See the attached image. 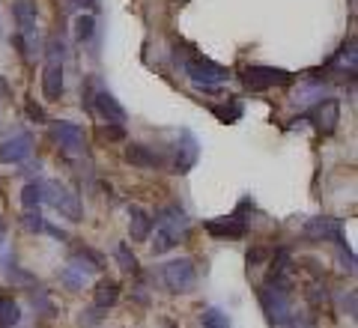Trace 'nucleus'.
Masks as SVG:
<instances>
[{
    "instance_id": "2eb2a0df",
    "label": "nucleus",
    "mask_w": 358,
    "mask_h": 328,
    "mask_svg": "<svg viewBox=\"0 0 358 328\" xmlns=\"http://www.w3.org/2000/svg\"><path fill=\"white\" fill-rule=\"evenodd\" d=\"M152 215L138 206V203H131L129 206V236H131V242H147L150 236H152Z\"/></svg>"
},
{
    "instance_id": "20e7f679",
    "label": "nucleus",
    "mask_w": 358,
    "mask_h": 328,
    "mask_svg": "<svg viewBox=\"0 0 358 328\" xmlns=\"http://www.w3.org/2000/svg\"><path fill=\"white\" fill-rule=\"evenodd\" d=\"M162 284L167 287V292H173V296H188V292H194V287H197L194 259L179 257V259L164 263L162 266Z\"/></svg>"
},
{
    "instance_id": "7ed1b4c3",
    "label": "nucleus",
    "mask_w": 358,
    "mask_h": 328,
    "mask_svg": "<svg viewBox=\"0 0 358 328\" xmlns=\"http://www.w3.org/2000/svg\"><path fill=\"white\" fill-rule=\"evenodd\" d=\"M42 203H48L54 212H60V218H69L72 224L84 221V209L75 191L63 185L60 179H42Z\"/></svg>"
},
{
    "instance_id": "f704fd0d",
    "label": "nucleus",
    "mask_w": 358,
    "mask_h": 328,
    "mask_svg": "<svg viewBox=\"0 0 358 328\" xmlns=\"http://www.w3.org/2000/svg\"><path fill=\"white\" fill-rule=\"evenodd\" d=\"M3 242H6V221H3V215H0V251H3Z\"/></svg>"
},
{
    "instance_id": "c756f323",
    "label": "nucleus",
    "mask_w": 358,
    "mask_h": 328,
    "mask_svg": "<svg viewBox=\"0 0 358 328\" xmlns=\"http://www.w3.org/2000/svg\"><path fill=\"white\" fill-rule=\"evenodd\" d=\"M27 117H30L33 122H48V117H45V110H42L33 99H27Z\"/></svg>"
},
{
    "instance_id": "dca6fc26",
    "label": "nucleus",
    "mask_w": 358,
    "mask_h": 328,
    "mask_svg": "<svg viewBox=\"0 0 358 328\" xmlns=\"http://www.w3.org/2000/svg\"><path fill=\"white\" fill-rule=\"evenodd\" d=\"M69 266L75 271H81V275H99V271L105 269V257L102 254H96L93 248H78V251H72L69 257Z\"/></svg>"
},
{
    "instance_id": "a878e982",
    "label": "nucleus",
    "mask_w": 358,
    "mask_h": 328,
    "mask_svg": "<svg viewBox=\"0 0 358 328\" xmlns=\"http://www.w3.org/2000/svg\"><path fill=\"white\" fill-rule=\"evenodd\" d=\"M200 325L203 328H230V316L221 308H206L200 313Z\"/></svg>"
},
{
    "instance_id": "5701e85b",
    "label": "nucleus",
    "mask_w": 358,
    "mask_h": 328,
    "mask_svg": "<svg viewBox=\"0 0 358 328\" xmlns=\"http://www.w3.org/2000/svg\"><path fill=\"white\" fill-rule=\"evenodd\" d=\"M96 36V18L93 15H78L75 18V39L87 45V42H93Z\"/></svg>"
},
{
    "instance_id": "4468645a",
    "label": "nucleus",
    "mask_w": 358,
    "mask_h": 328,
    "mask_svg": "<svg viewBox=\"0 0 358 328\" xmlns=\"http://www.w3.org/2000/svg\"><path fill=\"white\" fill-rule=\"evenodd\" d=\"M90 108H96V114L105 122H126L129 120L126 108H122L114 99V93H108V90H96V93L90 96Z\"/></svg>"
},
{
    "instance_id": "7c9ffc66",
    "label": "nucleus",
    "mask_w": 358,
    "mask_h": 328,
    "mask_svg": "<svg viewBox=\"0 0 358 328\" xmlns=\"http://www.w3.org/2000/svg\"><path fill=\"white\" fill-rule=\"evenodd\" d=\"M266 257H268L266 248H254V251H248V266H251V269L263 266V263H266Z\"/></svg>"
},
{
    "instance_id": "473e14b6",
    "label": "nucleus",
    "mask_w": 358,
    "mask_h": 328,
    "mask_svg": "<svg viewBox=\"0 0 358 328\" xmlns=\"http://www.w3.org/2000/svg\"><path fill=\"white\" fill-rule=\"evenodd\" d=\"M42 233H51L54 239H69V233L60 230V227H54V224H48V221H45V230H42Z\"/></svg>"
},
{
    "instance_id": "4be33fe9",
    "label": "nucleus",
    "mask_w": 358,
    "mask_h": 328,
    "mask_svg": "<svg viewBox=\"0 0 358 328\" xmlns=\"http://www.w3.org/2000/svg\"><path fill=\"white\" fill-rule=\"evenodd\" d=\"M21 206L24 209H39L42 206V179H33L21 188Z\"/></svg>"
},
{
    "instance_id": "b1692460",
    "label": "nucleus",
    "mask_w": 358,
    "mask_h": 328,
    "mask_svg": "<svg viewBox=\"0 0 358 328\" xmlns=\"http://www.w3.org/2000/svg\"><path fill=\"white\" fill-rule=\"evenodd\" d=\"M114 259L120 263V269H122V271H129V275H134V271H138V257L131 254L129 242H120V245L114 248Z\"/></svg>"
},
{
    "instance_id": "c85d7f7f",
    "label": "nucleus",
    "mask_w": 358,
    "mask_h": 328,
    "mask_svg": "<svg viewBox=\"0 0 358 328\" xmlns=\"http://www.w3.org/2000/svg\"><path fill=\"white\" fill-rule=\"evenodd\" d=\"M212 114H215L218 120H224V122H233V120H239V117H242V105H239V101H233L230 108H218V105H212Z\"/></svg>"
},
{
    "instance_id": "f3484780",
    "label": "nucleus",
    "mask_w": 358,
    "mask_h": 328,
    "mask_svg": "<svg viewBox=\"0 0 358 328\" xmlns=\"http://www.w3.org/2000/svg\"><path fill=\"white\" fill-rule=\"evenodd\" d=\"M155 224H164V227H171L176 233L188 236V227H192V221H188V215L182 206H176V203H167V206H162L159 212H155Z\"/></svg>"
},
{
    "instance_id": "0eeeda50",
    "label": "nucleus",
    "mask_w": 358,
    "mask_h": 328,
    "mask_svg": "<svg viewBox=\"0 0 358 328\" xmlns=\"http://www.w3.org/2000/svg\"><path fill=\"white\" fill-rule=\"evenodd\" d=\"M242 84L248 90H272V87H287L293 84V75L287 69H275V66H245L242 69Z\"/></svg>"
},
{
    "instance_id": "6e6552de",
    "label": "nucleus",
    "mask_w": 358,
    "mask_h": 328,
    "mask_svg": "<svg viewBox=\"0 0 358 328\" xmlns=\"http://www.w3.org/2000/svg\"><path fill=\"white\" fill-rule=\"evenodd\" d=\"M301 120H310L313 129L329 138V134H334V129H338V122H341V99H334V96L320 99Z\"/></svg>"
},
{
    "instance_id": "412c9836",
    "label": "nucleus",
    "mask_w": 358,
    "mask_h": 328,
    "mask_svg": "<svg viewBox=\"0 0 358 328\" xmlns=\"http://www.w3.org/2000/svg\"><path fill=\"white\" fill-rule=\"evenodd\" d=\"M21 322V308L15 299L0 296V328H15Z\"/></svg>"
},
{
    "instance_id": "6ab92c4d",
    "label": "nucleus",
    "mask_w": 358,
    "mask_h": 328,
    "mask_svg": "<svg viewBox=\"0 0 358 328\" xmlns=\"http://www.w3.org/2000/svg\"><path fill=\"white\" fill-rule=\"evenodd\" d=\"M120 299V284L114 278H99V284L93 290V304L99 311H108V308H114Z\"/></svg>"
},
{
    "instance_id": "f257e3e1",
    "label": "nucleus",
    "mask_w": 358,
    "mask_h": 328,
    "mask_svg": "<svg viewBox=\"0 0 358 328\" xmlns=\"http://www.w3.org/2000/svg\"><path fill=\"white\" fill-rule=\"evenodd\" d=\"M260 304L272 325H284V320L293 311V280L289 275H266L260 287Z\"/></svg>"
},
{
    "instance_id": "72a5a7b5",
    "label": "nucleus",
    "mask_w": 358,
    "mask_h": 328,
    "mask_svg": "<svg viewBox=\"0 0 358 328\" xmlns=\"http://www.w3.org/2000/svg\"><path fill=\"white\" fill-rule=\"evenodd\" d=\"M63 280H66V284H69L72 290H78V287H81V280H78V278L72 275V271H63Z\"/></svg>"
},
{
    "instance_id": "f03ea898",
    "label": "nucleus",
    "mask_w": 358,
    "mask_h": 328,
    "mask_svg": "<svg viewBox=\"0 0 358 328\" xmlns=\"http://www.w3.org/2000/svg\"><path fill=\"white\" fill-rule=\"evenodd\" d=\"M63 57H66V45L60 36H51L45 45V69H42V96L48 101H60L63 99Z\"/></svg>"
},
{
    "instance_id": "ddd939ff",
    "label": "nucleus",
    "mask_w": 358,
    "mask_h": 328,
    "mask_svg": "<svg viewBox=\"0 0 358 328\" xmlns=\"http://www.w3.org/2000/svg\"><path fill=\"white\" fill-rule=\"evenodd\" d=\"M13 15L18 24V36L27 42V51L36 45V3L30 0H15L13 3Z\"/></svg>"
},
{
    "instance_id": "393cba45",
    "label": "nucleus",
    "mask_w": 358,
    "mask_h": 328,
    "mask_svg": "<svg viewBox=\"0 0 358 328\" xmlns=\"http://www.w3.org/2000/svg\"><path fill=\"white\" fill-rule=\"evenodd\" d=\"M281 328H317V316H313L310 311H296L293 308Z\"/></svg>"
},
{
    "instance_id": "1a4fd4ad",
    "label": "nucleus",
    "mask_w": 358,
    "mask_h": 328,
    "mask_svg": "<svg viewBox=\"0 0 358 328\" xmlns=\"http://www.w3.org/2000/svg\"><path fill=\"white\" fill-rule=\"evenodd\" d=\"M33 152V134L30 131H15L13 138L0 143V162L3 164H24Z\"/></svg>"
},
{
    "instance_id": "aec40b11",
    "label": "nucleus",
    "mask_w": 358,
    "mask_h": 328,
    "mask_svg": "<svg viewBox=\"0 0 358 328\" xmlns=\"http://www.w3.org/2000/svg\"><path fill=\"white\" fill-rule=\"evenodd\" d=\"M155 227V242H152V257H162V254H167V251H173V248L185 239L182 233H176V230H171V227H164V224H152Z\"/></svg>"
},
{
    "instance_id": "c9c22d12",
    "label": "nucleus",
    "mask_w": 358,
    "mask_h": 328,
    "mask_svg": "<svg viewBox=\"0 0 358 328\" xmlns=\"http://www.w3.org/2000/svg\"><path fill=\"white\" fill-rule=\"evenodd\" d=\"M78 6H90V9H96V0H78Z\"/></svg>"
},
{
    "instance_id": "cd10ccee",
    "label": "nucleus",
    "mask_w": 358,
    "mask_h": 328,
    "mask_svg": "<svg viewBox=\"0 0 358 328\" xmlns=\"http://www.w3.org/2000/svg\"><path fill=\"white\" fill-rule=\"evenodd\" d=\"M21 224H24L27 233H42L45 230V218L39 209H24V215H21Z\"/></svg>"
},
{
    "instance_id": "bb28decb",
    "label": "nucleus",
    "mask_w": 358,
    "mask_h": 328,
    "mask_svg": "<svg viewBox=\"0 0 358 328\" xmlns=\"http://www.w3.org/2000/svg\"><path fill=\"white\" fill-rule=\"evenodd\" d=\"M6 278L13 280V284H21V287H33V284H36V278L27 275L24 269H18L15 259H6Z\"/></svg>"
},
{
    "instance_id": "f8f14e48",
    "label": "nucleus",
    "mask_w": 358,
    "mask_h": 328,
    "mask_svg": "<svg viewBox=\"0 0 358 328\" xmlns=\"http://www.w3.org/2000/svg\"><path fill=\"white\" fill-rule=\"evenodd\" d=\"M182 143H176V152H173V162H171V171L173 173H188L192 167L197 164V158H200V143L197 138L188 129H182Z\"/></svg>"
},
{
    "instance_id": "2f4dec72",
    "label": "nucleus",
    "mask_w": 358,
    "mask_h": 328,
    "mask_svg": "<svg viewBox=\"0 0 358 328\" xmlns=\"http://www.w3.org/2000/svg\"><path fill=\"white\" fill-rule=\"evenodd\" d=\"M102 134H105L108 141H120L126 131H122V122H108V126L102 129Z\"/></svg>"
},
{
    "instance_id": "9b49d317",
    "label": "nucleus",
    "mask_w": 358,
    "mask_h": 328,
    "mask_svg": "<svg viewBox=\"0 0 358 328\" xmlns=\"http://www.w3.org/2000/svg\"><path fill=\"white\" fill-rule=\"evenodd\" d=\"M51 141L60 146L63 152H81L84 150V129L78 122L57 120L51 122Z\"/></svg>"
},
{
    "instance_id": "423d86ee",
    "label": "nucleus",
    "mask_w": 358,
    "mask_h": 328,
    "mask_svg": "<svg viewBox=\"0 0 358 328\" xmlns=\"http://www.w3.org/2000/svg\"><path fill=\"white\" fill-rule=\"evenodd\" d=\"M182 72L188 75V81L194 87H218L230 78V69H224V66L212 63L206 57H188L182 60Z\"/></svg>"
},
{
    "instance_id": "39448f33",
    "label": "nucleus",
    "mask_w": 358,
    "mask_h": 328,
    "mask_svg": "<svg viewBox=\"0 0 358 328\" xmlns=\"http://www.w3.org/2000/svg\"><path fill=\"white\" fill-rule=\"evenodd\" d=\"M251 206V197H245L236 212L233 215H224V218H209L203 221V227L209 236H215V239H242V236H248L251 230V218H245V209Z\"/></svg>"
},
{
    "instance_id": "9d476101",
    "label": "nucleus",
    "mask_w": 358,
    "mask_h": 328,
    "mask_svg": "<svg viewBox=\"0 0 358 328\" xmlns=\"http://www.w3.org/2000/svg\"><path fill=\"white\" fill-rule=\"evenodd\" d=\"M122 158H126L131 167H141V171H162V167H167V158L147 143H129L126 150H122Z\"/></svg>"
},
{
    "instance_id": "a211bd4d",
    "label": "nucleus",
    "mask_w": 358,
    "mask_h": 328,
    "mask_svg": "<svg viewBox=\"0 0 358 328\" xmlns=\"http://www.w3.org/2000/svg\"><path fill=\"white\" fill-rule=\"evenodd\" d=\"M305 236L308 239H338V236H343V227H341V221H334V218H310L305 224Z\"/></svg>"
}]
</instances>
